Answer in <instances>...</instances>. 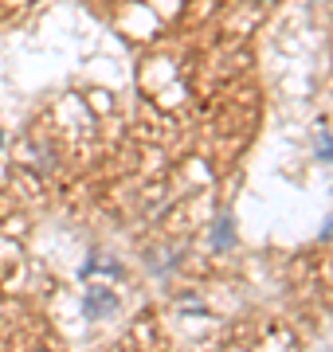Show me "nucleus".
Returning <instances> with one entry per match:
<instances>
[{
    "instance_id": "1",
    "label": "nucleus",
    "mask_w": 333,
    "mask_h": 352,
    "mask_svg": "<svg viewBox=\"0 0 333 352\" xmlns=\"http://www.w3.org/2000/svg\"><path fill=\"white\" fill-rule=\"evenodd\" d=\"M83 309H87V317L94 321V317L114 314V309H118V298L110 294V289H103V286H90V294H87V302H83Z\"/></svg>"
},
{
    "instance_id": "2",
    "label": "nucleus",
    "mask_w": 333,
    "mask_h": 352,
    "mask_svg": "<svg viewBox=\"0 0 333 352\" xmlns=\"http://www.w3.org/2000/svg\"><path fill=\"white\" fill-rule=\"evenodd\" d=\"M219 235H212V243H216L219 251H224V247H231V243H235V235H231V219L228 215H224V219H219V227H216Z\"/></svg>"
},
{
    "instance_id": "3",
    "label": "nucleus",
    "mask_w": 333,
    "mask_h": 352,
    "mask_svg": "<svg viewBox=\"0 0 333 352\" xmlns=\"http://www.w3.org/2000/svg\"><path fill=\"white\" fill-rule=\"evenodd\" d=\"M318 157H333V138H321L318 141Z\"/></svg>"
},
{
    "instance_id": "4",
    "label": "nucleus",
    "mask_w": 333,
    "mask_h": 352,
    "mask_svg": "<svg viewBox=\"0 0 333 352\" xmlns=\"http://www.w3.org/2000/svg\"><path fill=\"white\" fill-rule=\"evenodd\" d=\"M321 239H330V243H333V215L325 219V231H321Z\"/></svg>"
}]
</instances>
